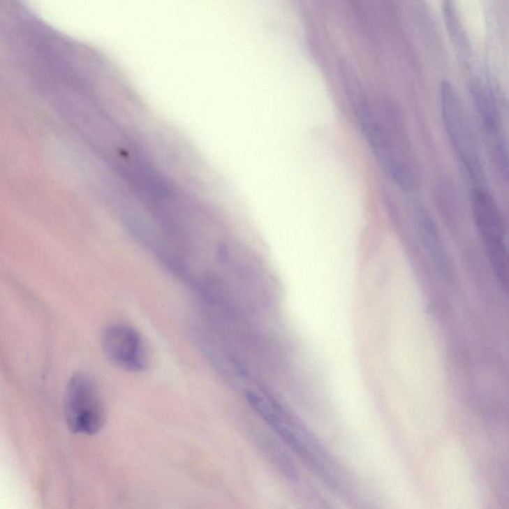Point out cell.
Returning <instances> with one entry per match:
<instances>
[{
  "label": "cell",
  "mask_w": 509,
  "mask_h": 509,
  "mask_svg": "<svg viewBox=\"0 0 509 509\" xmlns=\"http://www.w3.org/2000/svg\"><path fill=\"white\" fill-rule=\"evenodd\" d=\"M251 407L333 489H342V475L337 464L311 431L274 399L261 389L249 390Z\"/></svg>",
  "instance_id": "6da1fadb"
},
{
  "label": "cell",
  "mask_w": 509,
  "mask_h": 509,
  "mask_svg": "<svg viewBox=\"0 0 509 509\" xmlns=\"http://www.w3.org/2000/svg\"><path fill=\"white\" fill-rule=\"evenodd\" d=\"M342 71L347 97L360 130L380 165L401 189L405 192L415 191L418 187L416 175L401 154L400 149L396 147L389 131L373 112L355 73L348 67H344Z\"/></svg>",
  "instance_id": "7a4b0ae2"
},
{
  "label": "cell",
  "mask_w": 509,
  "mask_h": 509,
  "mask_svg": "<svg viewBox=\"0 0 509 509\" xmlns=\"http://www.w3.org/2000/svg\"><path fill=\"white\" fill-rule=\"evenodd\" d=\"M473 214L490 268L504 290L508 286V255L503 215L492 194L477 185L473 193Z\"/></svg>",
  "instance_id": "3957f363"
},
{
  "label": "cell",
  "mask_w": 509,
  "mask_h": 509,
  "mask_svg": "<svg viewBox=\"0 0 509 509\" xmlns=\"http://www.w3.org/2000/svg\"><path fill=\"white\" fill-rule=\"evenodd\" d=\"M66 421L70 430L94 436L105 423V409L97 381L86 372L75 373L65 390Z\"/></svg>",
  "instance_id": "277c9868"
},
{
  "label": "cell",
  "mask_w": 509,
  "mask_h": 509,
  "mask_svg": "<svg viewBox=\"0 0 509 509\" xmlns=\"http://www.w3.org/2000/svg\"><path fill=\"white\" fill-rule=\"evenodd\" d=\"M440 101L443 121L450 144L473 179L480 183L482 170L475 138L456 91L449 82H443L441 85Z\"/></svg>",
  "instance_id": "5b68a950"
},
{
  "label": "cell",
  "mask_w": 509,
  "mask_h": 509,
  "mask_svg": "<svg viewBox=\"0 0 509 509\" xmlns=\"http://www.w3.org/2000/svg\"><path fill=\"white\" fill-rule=\"evenodd\" d=\"M102 349L105 358L124 371L145 372L152 363V354L145 337L126 323H114L105 328Z\"/></svg>",
  "instance_id": "8992f818"
},
{
  "label": "cell",
  "mask_w": 509,
  "mask_h": 509,
  "mask_svg": "<svg viewBox=\"0 0 509 509\" xmlns=\"http://www.w3.org/2000/svg\"><path fill=\"white\" fill-rule=\"evenodd\" d=\"M416 217L420 237L423 242L427 254L441 278L448 283L452 285L457 281L456 268L452 264L435 220L433 219L428 210L421 206L417 208Z\"/></svg>",
  "instance_id": "52a82bcc"
},
{
  "label": "cell",
  "mask_w": 509,
  "mask_h": 509,
  "mask_svg": "<svg viewBox=\"0 0 509 509\" xmlns=\"http://www.w3.org/2000/svg\"><path fill=\"white\" fill-rule=\"evenodd\" d=\"M471 93L485 130L490 135H496L499 130V115L492 93L480 85L473 86Z\"/></svg>",
  "instance_id": "ba28073f"
},
{
  "label": "cell",
  "mask_w": 509,
  "mask_h": 509,
  "mask_svg": "<svg viewBox=\"0 0 509 509\" xmlns=\"http://www.w3.org/2000/svg\"><path fill=\"white\" fill-rule=\"evenodd\" d=\"M443 10H444V17L445 23H447L448 30H449L450 35L452 36V39L454 40L457 49L461 51L462 54L468 53V39H466V34H464L463 27H462L461 21H459L454 4L452 2H445Z\"/></svg>",
  "instance_id": "9c48e42d"
},
{
  "label": "cell",
  "mask_w": 509,
  "mask_h": 509,
  "mask_svg": "<svg viewBox=\"0 0 509 509\" xmlns=\"http://www.w3.org/2000/svg\"><path fill=\"white\" fill-rule=\"evenodd\" d=\"M494 154H496V163L499 175L504 178V180H508V152L506 140H501V138L497 140L496 147H494Z\"/></svg>",
  "instance_id": "30bf717a"
}]
</instances>
